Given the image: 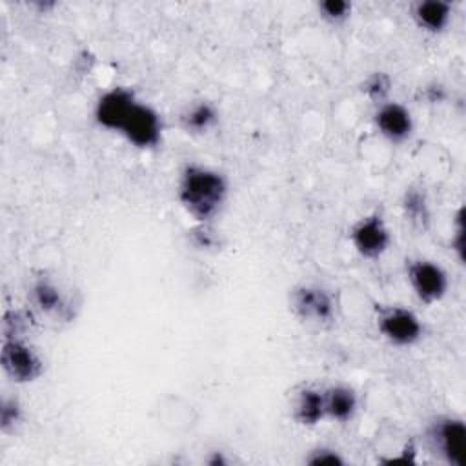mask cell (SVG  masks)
Listing matches in <instances>:
<instances>
[{
    "mask_svg": "<svg viewBox=\"0 0 466 466\" xmlns=\"http://www.w3.org/2000/svg\"><path fill=\"white\" fill-rule=\"evenodd\" d=\"M391 91V78L384 71H375L371 73L364 84H362V93L373 102V104H382L388 100V95Z\"/></svg>",
    "mask_w": 466,
    "mask_h": 466,
    "instance_id": "cell-17",
    "label": "cell"
},
{
    "mask_svg": "<svg viewBox=\"0 0 466 466\" xmlns=\"http://www.w3.org/2000/svg\"><path fill=\"white\" fill-rule=\"evenodd\" d=\"M426 444L433 455L450 466L466 462V424L455 415H439L426 426Z\"/></svg>",
    "mask_w": 466,
    "mask_h": 466,
    "instance_id": "cell-2",
    "label": "cell"
},
{
    "mask_svg": "<svg viewBox=\"0 0 466 466\" xmlns=\"http://www.w3.org/2000/svg\"><path fill=\"white\" fill-rule=\"evenodd\" d=\"M29 293H31L33 304L42 313L62 315V317H66L69 313V304H67L62 289L49 277L35 279Z\"/></svg>",
    "mask_w": 466,
    "mask_h": 466,
    "instance_id": "cell-14",
    "label": "cell"
},
{
    "mask_svg": "<svg viewBox=\"0 0 466 466\" xmlns=\"http://www.w3.org/2000/svg\"><path fill=\"white\" fill-rule=\"evenodd\" d=\"M229 184L224 173L202 164H186L177 184V198L198 224L213 220L228 200Z\"/></svg>",
    "mask_w": 466,
    "mask_h": 466,
    "instance_id": "cell-1",
    "label": "cell"
},
{
    "mask_svg": "<svg viewBox=\"0 0 466 466\" xmlns=\"http://www.w3.org/2000/svg\"><path fill=\"white\" fill-rule=\"evenodd\" d=\"M226 462H228V461L222 457L220 451H213V457L208 459V464H209V466H224Z\"/></svg>",
    "mask_w": 466,
    "mask_h": 466,
    "instance_id": "cell-25",
    "label": "cell"
},
{
    "mask_svg": "<svg viewBox=\"0 0 466 466\" xmlns=\"http://www.w3.org/2000/svg\"><path fill=\"white\" fill-rule=\"evenodd\" d=\"M317 11L322 20L329 24H342L351 16L353 5L348 0H322L319 2Z\"/></svg>",
    "mask_w": 466,
    "mask_h": 466,
    "instance_id": "cell-18",
    "label": "cell"
},
{
    "mask_svg": "<svg viewBox=\"0 0 466 466\" xmlns=\"http://www.w3.org/2000/svg\"><path fill=\"white\" fill-rule=\"evenodd\" d=\"M195 242H197V246H200V248H209V246H213V237L209 235V231H206L204 228L202 229H198L197 233H195Z\"/></svg>",
    "mask_w": 466,
    "mask_h": 466,
    "instance_id": "cell-24",
    "label": "cell"
},
{
    "mask_svg": "<svg viewBox=\"0 0 466 466\" xmlns=\"http://www.w3.org/2000/svg\"><path fill=\"white\" fill-rule=\"evenodd\" d=\"M180 120L187 133L202 135V133L209 131L211 127H215V124L218 122V111H217L215 104H211L208 100H198V102L191 104L182 113Z\"/></svg>",
    "mask_w": 466,
    "mask_h": 466,
    "instance_id": "cell-16",
    "label": "cell"
},
{
    "mask_svg": "<svg viewBox=\"0 0 466 466\" xmlns=\"http://www.w3.org/2000/svg\"><path fill=\"white\" fill-rule=\"evenodd\" d=\"M324 391V411L326 419L335 422H350L359 410V397L348 384H333Z\"/></svg>",
    "mask_w": 466,
    "mask_h": 466,
    "instance_id": "cell-11",
    "label": "cell"
},
{
    "mask_svg": "<svg viewBox=\"0 0 466 466\" xmlns=\"http://www.w3.org/2000/svg\"><path fill=\"white\" fill-rule=\"evenodd\" d=\"M293 419L306 428H313L324 420V391L315 386H302L295 397Z\"/></svg>",
    "mask_w": 466,
    "mask_h": 466,
    "instance_id": "cell-13",
    "label": "cell"
},
{
    "mask_svg": "<svg viewBox=\"0 0 466 466\" xmlns=\"http://www.w3.org/2000/svg\"><path fill=\"white\" fill-rule=\"evenodd\" d=\"M377 329L393 346L408 348L422 339L424 326L415 311L402 306H384L377 311Z\"/></svg>",
    "mask_w": 466,
    "mask_h": 466,
    "instance_id": "cell-4",
    "label": "cell"
},
{
    "mask_svg": "<svg viewBox=\"0 0 466 466\" xmlns=\"http://www.w3.org/2000/svg\"><path fill=\"white\" fill-rule=\"evenodd\" d=\"M33 5H35V7H38V9H40V11H44V13H47V11H51V9H55V7H56V4H55V2H42V0L35 2Z\"/></svg>",
    "mask_w": 466,
    "mask_h": 466,
    "instance_id": "cell-26",
    "label": "cell"
},
{
    "mask_svg": "<svg viewBox=\"0 0 466 466\" xmlns=\"http://www.w3.org/2000/svg\"><path fill=\"white\" fill-rule=\"evenodd\" d=\"M451 4L444 2V0H422L417 2L411 9V18L415 20V24L431 35L442 33L450 22H451Z\"/></svg>",
    "mask_w": 466,
    "mask_h": 466,
    "instance_id": "cell-12",
    "label": "cell"
},
{
    "mask_svg": "<svg viewBox=\"0 0 466 466\" xmlns=\"http://www.w3.org/2000/svg\"><path fill=\"white\" fill-rule=\"evenodd\" d=\"M0 362L5 375L16 384H29L42 377L44 360L24 337H4Z\"/></svg>",
    "mask_w": 466,
    "mask_h": 466,
    "instance_id": "cell-3",
    "label": "cell"
},
{
    "mask_svg": "<svg viewBox=\"0 0 466 466\" xmlns=\"http://www.w3.org/2000/svg\"><path fill=\"white\" fill-rule=\"evenodd\" d=\"M137 102L138 98L133 89L115 86L98 96L93 109V118L102 129L120 133Z\"/></svg>",
    "mask_w": 466,
    "mask_h": 466,
    "instance_id": "cell-8",
    "label": "cell"
},
{
    "mask_svg": "<svg viewBox=\"0 0 466 466\" xmlns=\"http://www.w3.org/2000/svg\"><path fill=\"white\" fill-rule=\"evenodd\" d=\"M406 279L415 297L428 306L441 302L450 288V279L444 268L428 258L410 260L406 266Z\"/></svg>",
    "mask_w": 466,
    "mask_h": 466,
    "instance_id": "cell-5",
    "label": "cell"
},
{
    "mask_svg": "<svg viewBox=\"0 0 466 466\" xmlns=\"http://www.w3.org/2000/svg\"><path fill=\"white\" fill-rule=\"evenodd\" d=\"M162 131L164 124L160 113L138 100L122 126L120 135L137 149H155L162 142Z\"/></svg>",
    "mask_w": 466,
    "mask_h": 466,
    "instance_id": "cell-7",
    "label": "cell"
},
{
    "mask_svg": "<svg viewBox=\"0 0 466 466\" xmlns=\"http://www.w3.org/2000/svg\"><path fill=\"white\" fill-rule=\"evenodd\" d=\"M400 208L402 213L406 217V220L417 228L426 231L431 224V209H430V200L428 195L422 187L411 186L404 191L402 200H400Z\"/></svg>",
    "mask_w": 466,
    "mask_h": 466,
    "instance_id": "cell-15",
    "label": "cell"
},
{
    "mask_svg": "<svg viewBox=\"0 0 466 466\" xmlns=\"http://www.w3.org/2000/svg\"><path fill=\"white\" fill-rule=\"evenodd\" d=\"M424 95H426V98L430 100V102H442L444 98H446V91H444V87L441 86V84H431V86H428L426 87V91H424Z\"/></svg>",
    "mask_w": 466,
    "mask_h": 466,
    "instance_id": "cell-23",
    "label": "cell"
},
{
    "mask_svg": "<svg viewBox=\"0 0 466 466\" xmlns=\"http://www.w3.org/2000/svg\"><path fill=\"white\" fill-rule=\"evenodd\" d=\"M291 309L302 320L329 324L335 317V300L326 288L302 284L291 291Z\"/></svg>",
    "mask_w": 466,
    "mask_h": 466,
    "instance_id": "cell-9",
    "label": "cell"
},
{
    "mask_svg": "<svg viewBox=\"0 0 466 466\" xmlns=\"http://www.w3.org/2000/svg\"><path fill=\"white\" fill-rule=\"evenodd\" d=\"M29 326V315L22 309H11L4 315V337H24Z\"/></svg>",
    "mask_w": 466,
    "mask_h": 466,
    "instance_id": "cell-20",
    "label": "cell"
},
{
    "mask_svg": "<svg viewBox=\"0 0 466 466\" xmlns=\"http://www.w3.org/2000/svg\"><path fill=\"white\" fill-rule=\"evenodd\" d=\"M373 124L377 131L390 142L400 144L413 133V116L400 102L386 100L377 106L373 113Z\"/></svg>",
    "mask_w": 466,
    "mask_h": 466,
    "instance_id": "cell-10",
    "label": "cell"
},
{
    "mask_svg": "<svg viewBox=\"0 0 466 466\" xmlns=\"http://www.w3.org/2000/svg\"><path fill=\"white\" fill-rule=\"evenodd\" d=\"M451 249L457 253V258L461 262H464V209L462 208H459V211L455 215Z\"/></svg>",
    "mask_w": 466,
    "mask_h": 466,
    "instance_id": "cell-22",
    "label": "cell"
},
{
    "mask_svg": "<svg viewBox=\"0 0 466 466\" xmlns=\"http://www.w3.org/2000/svg\"><path fill=\"white\" fill-rule=\"evenodd\" d=\"M350 242L353 249L368 260L380 258L391 246V233L380 213L360 217L350 229Z\"/></svg>",
    "mask_w": 466,
    "mask_h": 466,
    "instance_id": "cell-6",
    "label": "cell"
},
{
    "mask_svg": "<svg viewBox=\"0 0 466 466\" xmlns=\"http://www.w3.org/2000/svg\"><path fill=\"white\" fill-rule=\"evenodd\" d=\"M22 420V406L15 397H4L0 402V428L4 433H13Z\"/></svg>",
    "mask_w": 466,
    "mask_h": 466,
    "instance_id": "cell-19",
    "label": "cell"
},
{
    "mask_svg": "<svg viewBox=\"0 0 466 466\" xmlns=\"http://www.w3.org/2000/svg\"><path fill=\"white\" fill-rule=\"evenodd\" d=\"M306 462L308 464H313V466H320V464H329V466H340L344 464V457L333 450V448H328V446H319L315 450L309 451V455L306 457Z\"/></svg>",
    "mask_w": 466,
    "mask_h": 466,
    "instance_id": "cell-21",
    "label": "cell"
}]
</instances>
